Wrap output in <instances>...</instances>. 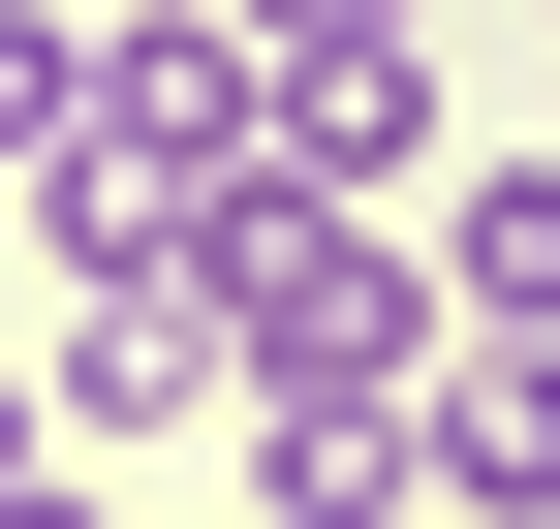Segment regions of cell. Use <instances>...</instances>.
Returning a JSON list of instances; mask_svg holds the SVG:
<instances>
[{"label": "cell", "instance_id": "7a4b0ae2", "mask_svg": "<svg viewBox=\"0 0 560 529\" xmlns=\"http://www.w3.org/2000/svg\"><path fill=\"white\" fill-rule=\"evenodd\" d=\"M405 468H436V529H560V343H436Z\"/></svg>", "mask_w": 560, "mask_h": 529}, {"label": "cell", "instance_id": "6da1fadb", "mask_svg": "<svg viewBox=\"0 0 560 529\" xmlns=\"http://www.w3.org/2000/svg\"><path fill=\"white\" fill-rule=\"evenodd\" d=\"M32 405H62V468H156V436L249 405V374H219V311H187V281H94V311L32 343Z\"/></svg>", "mask_w": 560, "mask_h": 529}, {"label": "cell", "instance_id": "3957f363", "mask_svg": "<svg viewBox=\"0 0 560 529\" xmlns=\"http://www.w3.org/2000/svg\"><path fill=\"white\" fill-rule=\"evenodd\" d=\"M436 343H560V156H436Z\"/></svg>", "mask_w": 560, "mask_h": 529}, {"label": "cell", "instance_id": "5b68a950", "mask_svg": "<svg viewBox=\"0 0 560 529\" xmlns=\"http://www.w3.org/2000/svg\"><path fill=\"white\" fill-rule=\"evenodd\" d=\"M219 32H249V62H405L436 0H219Z\"/></svg>", "mask_w": 560, "mask_h": 529}, {"label": "cell", "instance_id": "8992f818", "mask_svg": "<svg viewBox=\"0 0 560 529\" xmlns=\"http://www.w3.org/2000/svg\"><path fill=\"white\" fill-rule=\"evenodd\" d=\"M0 468H62V405H32V343H0Z\"/></svg>", "mask_w": 560, "mask_h": 529}, {"label": "cell", "instance_id": "52a82bcc", "mask_svg": "<svg viewBox=\"0 0 560 529\" xmlns=\"http://www.w3.org/2000/svg\"><path fill=\"white\" fill-rule=\"evenodd\" d=\"M529 32H560V0H529Z\"/></svg>", "mask_w": 560, "mask_h": 529}, {"label": "cell", "instance_id": "277c9868", "mask_svg": "<svg viewBox=\"0 0 560 529\" xmlns=\"http://www.w3.org/2000/svg\"><path fill=\"white\" fill-rule=\"evenodd\" d=\"M62 94H94V32H62V0H0V187L62 156Z\"/></svg>", "mask_w": 560, "mask_h": 529}]
</instances>
